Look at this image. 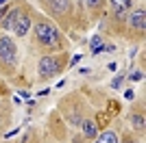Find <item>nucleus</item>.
<instances>
[{"instance_id": "6ab92c4d", "label": "nucleus", "mask_w": 146, "mask_h": 143, "mask_svg": "<svg viewBox=\"0 0 146 143\" xmlns=\"http://www.w3.org/2000/svg\"><path fill=\"white\" fill-rule=\"evenodd\" d=\"M81 2H83V5H85V0H81Z\"/></svg>"}, {"instance_id": "7ed1b4c3", "label": "nucleus", "mask_w": 146, "mask_h": 143, "mask_svg": "<svg viewBox=\"0 0 146 143\" xmlns=\"http://www.w3.org/2000/svg\"><path fill=\"white\" fill-rule=\"evenodd\" d=\"M59 72H61V61L57 59V56H52V54L42 56V61H39V74H42V78L55 76Z\"/></svg>"}, {"instance_id": "a211bd4d", "label": "nucleus", "mask_w": 146, "mask_h": 143, "mask_svg": "<svg viewBox=\"0 0 146 143\" xmlns=\"http://www.w3.org/2000/svg\"><path fill=\"white\" fill-rule=\"evenodd\" d=\"M5 2H7V0H0V7H2V5H5Z\"/></svg>"}, {"instance_id": "0eeeda50", "label": "nucleus", "mask_w": 146, "mask_h": 143, "mask_svg": "<svg viewBox=\"0 0 146 143\" xmlns=\"http://www.w3.org/2000/svg\"><path fill=\"white\" fill-rule=\"evenodd\" d=\"M129 22H131V28H133V30H140V33H144V26H146V11L140 7L137 11L131 13V20H129Z\"/></svg>"}, {"instance_id": "9b49d317", "label": "nucleus", "mask_w": 146, "mask_h": 143, "mask_svg": "<svg viewBox=\"0 0 146 143\" xmlns=\"http://www.w3.org/2000/svg\"><path fill=\"white\" fill-rule=\"evenodd\" d=\"M96 143H118V137H116V132L107 130V132H103V134L98 137Z\"/></svg>"}, {"instance_id": "f8f14e48", "label": "nucleus", "mask_w": 146, "mask_h": 143, "mask_svg": "<svg viewBox=\"0 0 146 143\" xmlns=\"http://www.w3.org/2000/svg\"><path fill=\"white\" fill-rule=\"evenodd\" d=\"M131 124H133V128H135V130H140V132H144V115H137V113H135L133 115V117H131Z\"/></svg>"}, {"instance_id": "f03ea898", "label": "nucleus", "mask_w": 146, "mask_h": 143, "mask_svg": "<svg viewBox=\"0 0 146 143\" xmlns=\"http://www.w3.org/2000/svg\"><path fill=\"white\" fill-rule=\"evenodd\" d=\"M15 61H18V48H15L13 39L7 35H0V63L11 70Z\"/></svg>"}, {"instance_id": "f3484780", "label": "nucleus", "mask_w": 146, "mask_h": 143, "mask_svg": "<svg viewBox=\"0 0 146 143\" xmlns=\"http://www.w3.org/2000/svg\"><path fill=\"white\" fill-rule=\"evenodd\" d=\"M122 143H135V141H133V139H124Z\"/></svg>"}, {"instance_id": "20e7f679", "label": "nucleus", "mask_w": 146, "mask_h": 143, "mask_svg": "<svg viewBox=\"0 0 146 143\" xmlns=\"http://www.w3.org/2000/svg\"><path fill=\"white\" fill-rule=\"evenodd\" d=\"M42 5L55 18H63L66 13H70V0H42Z\"/></svg>"}, {"instance_id": "4468645a", "label": "nucleus", "mask_w": 146, "mask_h": 143, "mask_svg": "<svg viewBox=\"0 0 146 143\" xmlns=\"http://www.w3.org/2000/svg\"><path fill=\"white\" fill-rule=\"evenodd\" d=\"M120 85H122V76H116V78H113V83H111V89H118Z\"/></svg>"}, {"instance_id": "2eb2a0df", "label": "nucleus", "mask_w": 146, "mask_h": 143, "mask_svg": "<svg viewBox=\"0 0 146 143\" xmlns=\"http://www.w3.org/2000/svg\"><path fill=\"white\" fill-rule=\"evenodd\" d=\"M142 76H144V74H142V72H135L133 76H131V80H142Z\"/></svg>"}, {"instance_id": "9d476101", "label": "nucleus", "mask_w": 146, "mask_h": 143, "mask_svg": "<svg viewBox=\"0 0 146 143\" xmlns=\"http://www.w3.org/2000/svg\"><path fill=\"white\" fill-rule=\"evenodd\" d=\"M20 11L15 9V11H9V15L5 18V22H2V28H13V24H15V20H18Z\"/></svg>"}, {"instance_id": "6e6552de", "label": "nucleus", "mask_w": 146, "mask_h": 143, "mask_svg": "<svg viewBox=\"0 0 146 143\" xmlns=\"http://www.w3.org/2000/svg\"><path fill=\"white\" fill-rule=\"evenodd\" d=\"M81 126H83V134H85L87 139H94V137L98 134V126H96V121L85 119V121H81Z\"/></svg>"}, {"instance_id": "f257e3e1", "label": "nucleus", "mask_w": 146, "mask_h": 143, "mask_svg": "<svg viewBox=\"0 0 146 143\" xmlns=\"http://www.w3.org/2000/svg\"><path fill=\"white\" fill-rule=\"evenodd\" d=\"M35 35H37V41L46 48H57L59 46V33L48 20H39L35 24Z\"/></svg>"}, {"instance_id": "1a4fd4ad", "label": "nucleus", "mask_w": 146, "mask_h": 143, "mask_svg": "<svg viewBox=\"0 0 146 143\" xmlns=\"http://www.w3.org/2000/svg\"><path fill=\"white\" fill-rule=\"evenodd\" d=\"M90 48H92V54H100L103 50H107V46H105L103 41V37H92V41H90Z\"/></svg>"}, {"instance_id": "dca6fc26", "label": "nucleus", "mask_w": 146, "mask_h": 143, "mask_svg": "<svg viewBox=\"0 0 146 143\" xmlns=\"http://www.w3.org/2000/svg\"><path fill=\"white\" fill-rule=\"evenodd\" d=\"M79 59H81V54H74V56H72V61H70V63H72V65H74V63H79Z\"/></svg>"}, {"instance_id": "39448f33", "label": "nucleus", "mask_w": 146, "mask_h": 143, "mask_svg": "<svg viewBox=\"0 0 146 143\" xmlns=\"http://www.w3.org/2000/svg\"><path fill=\"white\" fill-rule=\"evenodd\" d=\"M29 28H31V15H29V13H22V15H18L15 24H13L15 35H18V37H24L26 33H29Z\"/></svg>"}, {"instance_id": "423d86ee", "label": "nucleus", "mask_w": 146, "mask_h": 143, "mask_svg": "<svg viewBox=\"0 0 146 143\" xmlns=\"http://www.w3.org/2000/svg\"><path fill=\"white\" fill-rule=\"evenodd\" d=\"M111 5V11H113V15H116L118 20L124 18V13L131 9V5H133V0H109Z\"/></svg>"}, {"instance_id": "ddd939ff", "label": "nucleus", "mask_w": 146, "mask_h": 143, "mask_svg": "<svg viewBox=\"0 0 146 143\" xmlns=\"http://www.w3.org/2000/svg\"><path fill=\"white\" fill-rule=\"evenodd\" d=\"M85 5L90 7V9H94V11H98V9L105 5V0H85Z\"/></svg>"}]
</instances>
